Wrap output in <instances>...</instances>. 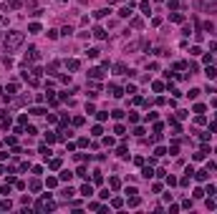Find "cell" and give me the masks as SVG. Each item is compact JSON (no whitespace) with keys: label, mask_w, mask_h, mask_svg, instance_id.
<instances>
[{"label":"cell","mask_w":217,"mask_h":214,"mask_svg":"<svg viewBox=\"0 0 217 214\" xmlns=\"http://www.w3.org/2000/svg\"><path fill=\"white\" fill-rule=\"evenodd\" d=\"M20 43H23V33L20 30H10L8 35H5V48H8V51H15Z\"/></svg>","instance_id":"cell-1"},{"label":"cell","mask_w":217,"mask_h":214,"mask_svg":"<svg viewBox=\"0 0 217 214\" xmlns=\"http://www.w3.org/2000/svg\"><path fill=\"white\" fill-rule=\"evenodd\" d=\"M197 8L205 13H217V0H197Z\"/></svg>","instance_id":"cell-2"},{"label":"cell","mask_w":217,"mask_h":214,"mask_svg":"<svg viewBox=\"0 0 217 214\" xmlns=\"http://www.w3.org/2000/svg\"><path fill=\"white\" fill-rule=\"evenodd\" d=\"M53 206H56V204L51 202V197L46 194V197H43V199H40V202H38V212H51Z\"/></svg>","instance_id":"cell-3"},{"label":"cell","mask_w":217,"mask_h":214,"mask_svg":"<svg viewBox=\"0 0 217 214\" xmlns=\"http://www.w3.org/2000/svg\"><path fill=\"white\" fill-rule=\"evenodd\" d=\"M81 194H83V197H91V194H94V187H91V184H83V187H81Z\"/></svg>","instance_id":"cell-4"},{"label":"cell","mask_w":217,"mask_h":214,"mask_svg":"<svg viewBox=\"0 0 217 214\" xmlns=\"http://www.w3.org/2000/svg\"><path fill=\"white\" fill-rule=\"evenodd\" d=\"M119 15H121V18H129V15H131V5H124V8L119 10Z\"/></svg>","instance_id":"cell-5"},{"label":"cell","mask_w":217,"mask_h":214,"mask_svg":"<svg viewBox=\"0 0 217 214\" xmlns=\"http://www.w3.org/2000/svg\"><path fill=\"white\" fill-rule=\"evenodd\" d=\"M25 58H28V61H38V51H36V48H30V51H28V55H25Z\"/></svg>","instance_id":"cell-6"},{"label":"cell","mask_w":217,"mask_h":214,"mask_svg":"<svg viewBox=\"0 0 217 214\" xmlns=\"http://www.w3.org/2000/svg\"><path fill=\"white\" fill-rule=\"evenodd\" d=\"M109 91H111V96H116V98L121 96V88H119V86H109Z\"/></svg>","instance_id":"cell-7"},{"label":"cell","mask_w":217,"mask_h":214,"mask_svg":"<svg viewBox=\"0 0 217 214\" xmlns=\"http://www.w3.org/2000/svg\"><path fill=\"white\" fill-rule=\"evenodd\" d=\"M78 66H81V63L76 61V58H73V61H68V71H78Z\"/></svg>","instance_id":"cell-8"},{"label":"cell","mask_w":217,"mask_h":214,"mask_svg":"<svg viewBox=\"0 0 217 214\" xmlns=\"http://www.w3.org/2000/svg\"><path fill=\"white\" fill-rule=\"evenodd\" d=\"M88 73H91V78H101L104 71H101V68H94V71H88Z\"/></svg>","instance_id":"cell-9"},{"label":"cell","mask_w":217,"mask_h":214,"mask_svg":"<svg viewBox=\"0 0 217 214\" xmlns=\"http://www.w3.org/2000/svg\"><path fill=\"white\" fill-rule=\"evenodd\" d=\"M94 35H96V38H106V33H104V28H94Z\"/></svg>","instance_id":"cell-10"},{"label":"cell","mask_w":217,"mask_h":214,"mask_svg":"<svg viewBox=\"0 0 217 214\" xmlns=\"http://www.w3.org/2000/svg\"><path fill=\"white\" fill-rule=\"evenodd\" d=\"M86 55H88V58H99V51H96V48H88Z\"/></svg>","instance_id":"cell-11"},{"label":"cell","mask_w":217,"mask_h":214,"mask_svg":"<svg viewBox=\"0 0 217 214\" xmlns=\"http://www.w3.org/2000/svg\"><path fill=\"white\" fill-rule=\"evenodd\" d=\"M109 184H111V189H119V187H121V181H119L116 176H111V181H109Z\"/></svg>","instance_id":"cell-12"},{"label":"cell","mask_w":217,"mask_h":214,"mask_svg":"<svg viewBox=\"0 0 217 214\" xmlns=\"http://www.w3.org/2000/svg\"><path fill=\"white\" fill-rule=\"evenodd\" d=\"M142 176H144V179H152V176H154V171H152V169H149V166H146V169H144V171H142Z\"/></svg>","instance_id":"cell-13"},{"label":"cell","mask_w":217,"mask_h":214,"mask_svg":"<svg viewBox=\"0 0 217 214\" xmlns=\"http://www.w3.org/2000/svg\"><path fill=\"white\" fill-rule=\"evenodd\" d=\"M96 118H99V121H106L109 113H106V111H96Z\"/></svg>","instance_id":"cell-14"},{"label":"cell","mask_w":217,"mask_h":214,"mask_svg":"<svg viewBox=\"0 0 217 214\" xmlns=\"http://www.w3.org/2000/svg\"><path fill=\"white\" fill-rule=\"evenodd\" d=\"M38 189H40V181L33 179V181H30V191H38Z\"/></svg>","instance_id":"cell-15"},{"label":"cell","mask_w":217,"mask_h":214,"mask_svg":"<svg viewBox=\"0 0 217 214\" xmlns=\"http://www.w3.org/2000/svg\"><path fill=\"white\" fill-rule=\"evenodd\" d=\"M61 181H71V171H61Z\"/></svg>","instance_id":"cell-16"},{"label":"cell","mask_w":217,"mask_h":214,"mask_svg":"<svg viewBox=\"0 0 217 214\" xmlns=\"http://www.w3.org/2000/svg\"><path fill=\"white\" fill-rule=\"evenodd\" d=\"M119 156H121V159H126V156H129V151H126V149H124V146H119V151H116Z\"/></svg>","instance_id":"cell-17"},{"label":"cell","mask_w":217,"mask_h":214,"mask_svg":"<svg viewBox=\"0 0 217 214\" xmlns=\"http://www.w3.org/2000/svg\"><path fill=\"white\" fill-rule=\"evenodd\" d=\"M76 174H78L81 179H86V176H88V174H86V166H78V171H76Z\"/></svg>","instance_id":"cell-18"},{"label":"cell","mask_w":217,"mask_h":214,"mask_svg":"<svg viewBox=\"0 0 217 214\" xmlns=\"http://www.w3.org/2000/svg\"><path fill=\"white\" fill-rule=\"evenodd\" d=\"M56 139H58V136H56V134H51V131H48V134H46V141H48V144H53V141H56Z\"/></svg>","instance_id":"cell-19"},{"label":"cell","mask_w":217,"mask_h":214,"mask_svg":"<svg viewBox=\"0 0 217 214\" xmlns=\"http://www.w3.org/2000/svg\"><path fill=\"white\" fill-rule=\"evenodd\" d=\"M56 184H58V179H53V176H48V179H46V187H56Z\"/></svg>","instance_id":"cell-20"},{"label":"cell","mask_w":217,"mask_h":214,"mask_svg":"<svg viewBox=\"0 0 217 214\" xmlns=\"http://www.w3.org/2000/svg\"><path fill=\"white\" fill-rule=\"evenodd\" d=\"M28 113H33V116H43L46 111H43V109H30V111H28Z\"/></svg>","instance_id":"cell-21"},{"label":"cell","mask_w":217,"mask_h":214,"mask_svg":"<svg viewBox=\"0 0 217 214\" xmlns=\"http://www.w3.org/2000/svg\"><path fill=\"white\" fill-rule=\"evenodd\" d=\"M194 176H197L199 181H205V179H207V171H197V174H194Z\"/></svg>","instance_id":"cell-22"},{"label":"cell","mask_w":217,"mask_h":214,"mask_svg":"<svg viewBox=\"0 0 217 214\" xmlns=\"http://www.w3.org/2000/svg\"><path fill=\"white\" fill-rule=\"evenodd\" d=\"M172 20H174V23H182L184 18H182V13H174V15H172Z\"/></svg>","instance_id":"cell-23"},{"label":"cell","mask_w":217,"mask_h":214,"mask_svg":"<svg viewBox=\"0 0 217 214\" xmlns=\"http://www.w3.org/2000/svg\"><path fill=\"white\" fill-rule=\"evenodd\" d=\"M48 164H51V169H58V166H61V161H58V159H51Z\"/></svg>","instance_id":"cell-24"},{"label":"cell","mask_w":217,"mask_h":214,"mask_svg":"<svg viewBox=\"0 0 217 214\" xmlns=\"http://www.w3.org/2000/svg\"><path fill=\"white\" fill-rule=\"evenodd\" d=\"M61 3H63V0H61Z\"/></svg>","instance_id":"cell-25"}]
</instances>
